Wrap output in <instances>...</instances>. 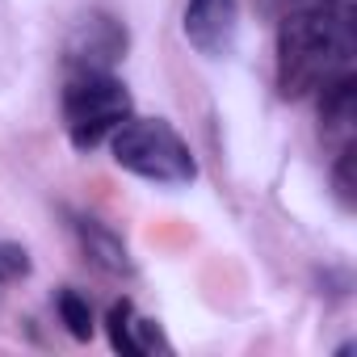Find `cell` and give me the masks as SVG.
<instances>
[{
  "label": "cell",
  "mask_w": 357,
  "mask_h": 357,
  "mask_svg": "<svg viewBox=\"0 0 357 357\" xmlns=\"http://www.w3.org/2000/svg\"><path fill=\"white\" fill-rule=\"evenodd\" d=\"M357 59V13L349 0H311L278 26V89L282 97L319 93L353 76Z\"/></svg>",
  "instance_id": "cell-1"
},
{
  "label": "cell",
  "mask_w": 357,
  "mask_h": 357,
  "mask_svg": "<svg viewBox=\"0 0 357 357\" xmlns=\"http://www.w3.org/2000/svg\"><path fill=\"white\" fill-rule=\"evenodd\" d=\"M105 143H109L114 164L122 172L139 176V181H151V185H164V190H181V185L198 181V160H194L190 143L164 118L130 114Z\"/></svg>",
  "instance_id": "cell-2"
},
{
  "label": "cell",
  "mask_w": 357,
  "mask_h": 357,
  "mask_svg": "<svg viewBox=\"0 0 357 357\" xmlns=\"http://www.w3.org/2000/svg\"><path fill=\"white\" fill-rule=\"evenodd\" d=\"M135 114L130 89L114 72H68L63 84V126L72 147H101L126 118Z\"/></svg>",
  "instance_id": "cell-3"
},
{
  "label": "cell",
  "mask_w": 357,
  "mask_h": 357,
  "mask_svg": "<svg viewBox=\"0 0 357 357\" xmlns=\"http://www.w3.org/2000/svg\"><path fill=\"white\" fill-rule=\"evenodd\" d=\"M126 47H130V34L118 17L89 13L68 34L63 63H68V72H114V63L126 59Z\"/></svg>",
  "instance_id": "cell-4"
},
{
  "label": "cell",
  "mask_w": 357,
  "mask_h": 357,
  "mask_svg": "<svg viewBox=\"0 0 357 357\" xmlns=\"http://www.w3.org/2000/svg\"><path fill=\"white\" fill-rule=\"evenodd\" d=\"M181 30L198 55H206V59L231 55L236 30H240V0H185Z\"/></svg>",
  "instance_id": "cell-5"
},
{
  "label": "cell",
  "mask_w": 357,
  "mask_h": 357,
  "mask_svg": "<svg viewBox=\"0 0 357 357\" xmlns=\"http://www.w3.org/2000/svg\"><path fill=\"white\" fill-rule=\"evenodd\" d=\"M72 231L80 240V252L89 265H97L101 273L109 278H130L135 273V261H130V248L122 244V236L114 227H105L101 219L93 215H72Z\"/></svg>",
  "instance_id": "cell-6"
},
{
  "label": "cell",
  "mask_w": 357,
  "mask_h": 357,
  "mask_svg": "<svg viewBox=\"0 0 357 357\" xmlns=\"http://www.w3.org/2000/svg\"><path fill=\"white\" fill-rule=\"evenodd\" d=\"M319 118H324L328 139H336V135L349 139V130H353V76L319 89Z\"/></svg>",
  "instance_id": "cell-7"
},
{
  "label": "cell",
  "mask_w": 357,
  "mask_h": 357,
  "mask_svg": "<svg viewBox=\"0 0 357 357\" xmlns=\"http://www.w3.org/2000/svg\"><path fill=\"white\" fill-rule=\"evenodd\" d=\"M55 311H59L63 328H68L76 340H93V332H97V315H93L89 294H80L76 286H63V290L55 294Z\"/></svg>",
  "instance_id": "cell-8"
},
{
  "label": "cell",
  "mask_w": 357,
  "mask_h": 357,
  "mask_svg": "<svg viewBox=\"0 0 357 357\" xmlns=\"http://www.w3.org/2000/svg\"><path fill=\"white\" fill-rule=\"evenodd\" d=\"M30 252L22 248V244H13V240H0V282H22V278H30Z\"/></svg>",
  "instance_id": "cell-9"
},
{
  "label": "cell",
  "mask_w": 357,
  "mask_h": 357,
  "mask_svg": "<svg viewBox=\"0 0 357 357\" xmlns=\"http://www.w3.org/2000/svg\"><path fill=\"white\" fill-rule=\"evenodd\" d=\"M332 185H336L340 206L353 211V147L340 151V160H336V168H332Z\"/></svg>",
  "instance_id": "cell-10"
},
{
  "label": "cell",
  "mask_w": 357,
  "mask_h": 357,
  "mask_svg": "<svg viewBox=\"0 0 357 357\" xmlns=\"http://www.w3.org/2000/svg\"><path fill=\"white\" fill-rule=\"evenodd\" d=\"M286 5H290V9H298V5H311V0H286Z\"/></svg>",
  "instance_id": "cell-11"
}]
</instances>
